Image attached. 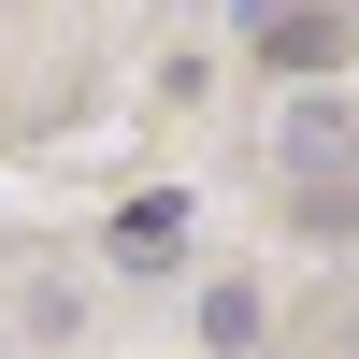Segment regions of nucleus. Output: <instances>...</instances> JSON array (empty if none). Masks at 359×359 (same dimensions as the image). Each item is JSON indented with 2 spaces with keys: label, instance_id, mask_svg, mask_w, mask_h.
<instances>
[{
  "label": "nucleus",
  "instance_id": "1",
  "mask_svg": "<svg viewBox=\"0 0 359 359\" xmlns=\"http://www.w3.org/2000/svg\"><path fill=\"white\" fill-rule=\"evenodd\" d=\"M101 259H115V273H187V201H172V187H144V201H115V230H101Z\"/></svg>",
  "mask_w": 359,
  "mask_h": 359
},
{
  "label": "nucleus",
  "instance_id": "3",
  "mask_svg": "<svg viewBox=\"0 0 359 359\" xmlns=\"http://www.w3.org/2000/svg\"><path fill=\"white\" fill-rule=\"evenodd\" d=\"M201 345L245 359V345H259V287H201Z\"/></svg>",
  "mask_w": 359,
  "mask_h": 359
},
{
  "label": "nucleus",
  "instance_id": "2",
  "mask_svg": "<svg viewBox=\"0 0 359 359\" xmlns=\"http://www.w3.org/2000/svg\"><path fill=\"white\" fill-rule=\"evenodd\" d=\"M259 57H273V72H345L359 29L345 15H259Z\"/></svg>",
  "mask_w": 359,
  "mask_h": 359
},
{
  "label": "nucleus",
  "instance_id": "4",
  "mask_svg": "<svg viewBox=\"0 0 359 359\" xmlns=\"http://www.w3.org/2000/svg\"><path fill=\"white\" fill-rule=\"evenodd\" d=\"M287 158H302V172H345V115L302 101V115H287Z\"/></svg>",
  "mask_w": 359,
  "mask_h": 359
}]
</instances>
